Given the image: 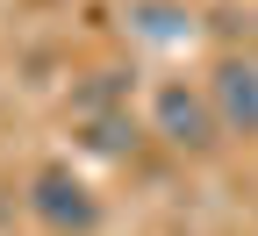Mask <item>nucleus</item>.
Here are the masks:
<instances>
[{
    "instance_id": "f03ea898",
    "label": "nucleus",
    "mask_w": 258,
    "mask_h": 236,
    "mask_svg": "<svg viewBox=\"0 0 258 236\" xmlns=\"http://www.w3.org/2000/svg\"><path fill=\"white\" fill-rule=\"evenodd\" d=\"M151 122H158V136H165L172 150H208L215 143V108H208V93H194V86H158V100H151Z\"/></svg>"
},
{
    "instance_id": "20e7f679",
    "label": "nucleus",
    "mask_w": 258,
    "mask_h": 236,
    "mask_svg": "<svg viewBox=\"0 0 258 236\" xmlns=\"http://www.w3.org/2000/svg\"><path fill=\"white\" fill-rule=\"evenodd\" d=\"M86 143L108 150V158H122V150H137V122L129 115H86Z\"/></svg>"
},
{
    "instance_id": "7ed1b4c3",
    "label": "nucleus",
    "mask_w": 258,
    "mask_h": 236,
    "mask_svg": "<svg viewBox=\"0 0 258 236\" xmlns=\"http://www.w3.org/2000/svg\"><path fill=\"white\" fill-rule=\"evenodd\" d=\"M208 108L222 129H237V136H258V50L244 57H222L208 72Z\"/></svg>"
},
{
    "instance_id": "39448f33",
    "label": "nucleus",
    "mask_w": 258,
    "mask_h": 236,
    "mask_svg": "<svg viewBox=\"0 0 258 236\" xmlns=\"http://www.w3.org/2000/svg\"><path fill=\"white\" fill-rule=\"evenodd\" d=\"M137 22H144V36H179V15H165V8H137Z\"/></svg>"
},
{
    "instance_id": "f257e3e1",
    "label": "nucleus",
    "mask_w": 258,
    "mask_h": 236,
    "mask_svg": "<svg viewBox=\"0 0 258 236\" xmlns=\"http://www.w3.org/2000/svg\"><path fill=\"white\" fill-rule=\"evenodd\" d=\"M29 208H36V222L57 229V236H86L101 222V200L86 193V179L64 172V165H43V172L29 179Z\"/></svg>"
}]
</instances>
